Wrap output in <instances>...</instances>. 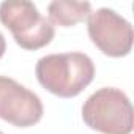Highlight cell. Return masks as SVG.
Here are the masks:
<instances>
[{
  "label": "cell",
  "mask_w": 134,
  "mask_h": 134,
  "mask_svg": "<svg viewBox=\"0 0 134 134\" xmlns=\"http://www.w3.org/2000/svg\"><path fill=\"white\" fill-rule=\"evenodd\" d=\"M82 120L90 129L101 134H131L134 110L125 92L115 87H103L84 103Z\"/></svg>",
  "instance_id": "cell-2"
},
{
  "label": "cell",
  "mask_w": 134,
  "mask_h": 134,
  "mask_svg": "<svg viewBox=\"0 0 134 134\" xmlns=\"http://www.w3.org/2000/svg\"><path fill=\"white\" fill-rule=\"evenodd\" d=\"M92 13L90 2H76V0H54L47 5V16L52 25L74 27L84 22Z\"/></svg>",
  "instance_id": "cell-6"
},
{
  "label": "cell",
  "mask_w": 134,
  "mask_h": 134,
  "mask_svg": "<svg viewBox=\"0 0 134 134\" xmlns=\"http://www.w3.org/2000/svg\"><path fill=\"white\" fill-rule=\"evenodd\" d=\"M5 51H7V41H5V36L3 33L0 32V58L5 55Z\"/></svg>",
  "instance_id": "cell-7"
},
{
  "label": "cell",
  "mask_w": 134,
  "mask_h": 134,
  "mask_svg": "<svg viewBox=\"0 0 134 134\" xmlns=\"http://www.w3.org/2000/svg\"><path fill=\"white\" fill-rule=\"evenodd\" d=\"M87 32L92 43L107 57L121 58L132 49V25L112 8L92 11L87 18Z\"/></svg>",
  "instance_id": "cell-4"
},
{
  "label": "cell",
  "mask_w": 134,
  "mask_h": 134,
  "mask_svg": "<svg viewBox=\"0 0 134 134\" xmlns=\"http://www.w3.org/2000/svg\"><path fill=\"white\" fill-rule=\"evenodd\" d=\"M35 74L49 93L58 98H74L93 82L95 65L84 52L49 54L38 60Z\"/></svg>",
  "instance_id": "cell-1"
},
{
  "label": "cell",
  "mask_w": 134,
  "mask_h": 134,
  "mask_svg": "<svg viewBox=\"0 0 134 134\" xmlns=\"http://www.w3.org/2000/svg\"><path fill=\"white\" fill-rule=\"evenodd\" d=\"M0 134H5V132H2V131H0Z\"/></svg>",
  "instance_id": "cell-8"
},
{
  "label": "cell",
  "mask_w": 134,
  "mask_h": 134,
  "mask_svg": "<svg viewBox=\"0 0 134 134\" xmlns=\"http://www.w3.org/2000/svg\"><path fill=\"white\" fill-rule=\"evenodd\" d=\"M43 103L36 93L18 81L0 76V118L18 128H29L43 118Z\"/></svg>",
  "instance_id": "cell-5"
},
{
  "label": "cell",
  "mask_w": 134,
  "mask_h": 134,
  "mask_svg": "<svg viewBox=\"0 0 134 134\" xmlns=\"http://www.w3.org/2000/svg\"><path fill=\"white\" fill-rule=\"evenodd\" d=\"M0 22L11 33L18 46L38 51L51 44L55 29L29 0H7L0 3Z\"/></svg>",
  "instance_id": "cell-3"
}]
</instances>
